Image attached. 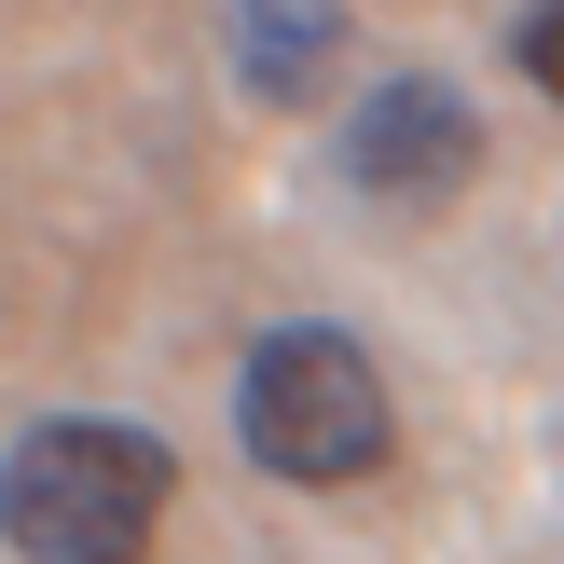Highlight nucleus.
Returning a JSON list of instances; mask_svg holds the SVG:
<instances>
[{
	"label": "nucleus",
	"instance_id": "obj_1",
	"mask_svg": "<svg viewBox=\"0 0 564 564\" xmlns=\"http://www.w3.org/2000/svg\"><path fill=\"white\" fill-rule=\"evenodd\" d=\"M180 496V455L124 413H42L0 455V538L28 564H138Z\"/></svg>",
	"mask_w": 564,
	"mask_h": 564
},
{
	"label": "nucleus",
	"instance_id": "obj_2",
	"mask_svg": "<svg viewBox=\"0 0 564 564\" xmlns=\"http://www.w3.org/2000/svg\"><path fill=\"white\" fill-rule=\"evenodd\" d=\"M235 441H248V468H275V482H303V496L372 482L386 441H400L372 345H345V330H317V317L262 330L248 372H235Z\"/></svg>",
	"mask_w": 564,
	"mask_h": 564
},
{
	"label": "nucleus",
	"instance_id": "obj_3",
	"mask_svg": "<svg viewBox=\"0 0 564 564\" xmlns=\"http://www.w3.org/2000/svg\"><path fill=\"white\" fill-rule=\"evenodd\" d=\"M345 180L372 193V207H455L468 180H482V110L455 97L441 69H386L372 97L345 110Z\"/></svg>",
	"mask_w": 564,
	"mask_h": 564
},
{
	"label": "nucleus",
	"instance_id": "obj_4",
	"mask_svg": "<svg viewBox=\"0 0 564 564\" xmlns=\"http://www.w3.org/2000/svg\"><path fill=\"white\" fill-rule=\"evenodd\" d=\"M345 55V0H235V83L248 97H317Z\"/></svg>",
	"mask_w": 564,
	"mask_h": 564
},
{
	"label": "nucleus",
	"instance_id": "obj_5",
	"mask_svg": "<svg viewBox=\"0 0 564 564\" xmlns=\"http://www.w3.org/2000/svg\"><path fill=\"white\" fill-rule=\"evenodd\" d=\"M523 83H538V97H564V0H538V14H523Z\"/></svg>",
	"mask_w": 564,
	"mask_h": 564
}]
</instances>
